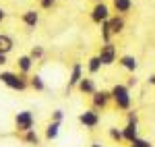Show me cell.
Segmentation results:
<instances>
[{
  "label": "cell",
  "instance_id": "1",
  "mask_svg": "<svg viewBox=\"0 0 155 147\" xmlns=\"http://www.w3.org/2000/svg\"><path fill=\"white\" fill-rule=\"evenodd\" d=\"M112 102L116 104V108H118V110L128 112V110H130V104H132L130 89L124 85V83H116V85L112 87Z\"/></svg>",
  "mask_w": 155,
  "mask_h": 147
},
{
  "label": "cell",
  "instance_id": "2",
  "mask_svg": "<svg viewBox=\"0 0 155 147\" xmlns=\"http://www.w3.org/2000/svg\"><path fill=\"white\" fill-rule=\"evenodd\" d=\"M0 83H4L6 87H11L15 91H25L29 85V81L25 79V75H17V73H11V71H2L0 73Z\"/></svg>",
  "mask_w": 155,
  "mask_h": 147
},
{
  "label": "cell",
  "instance_id": "3",
  "mask_svg": "<svg viewBox=\"0 0 155 147\" xmlns=\"http://www.w3.org/2000/svg\"><path fill=\"white\" fill-rule=\"evenodd\" d=\"M33 124H35V118H33V112L31 110H21L15 114V129L19 133L33 131Z\"/></svg>",
  "mask_w": 155,
  "mask_h": 147
},
{
  "label": "cell",
  "instance_id": "4",
  "mask_svg": "<svg viewBox=\"0 0 155 147\" xmlns=\"http://www.w3.org/2000/svg\"><path fill=\"white\" fill-rule=\"evenodd\" d=\"M99 60H101V64L104 66H110V64H114L116 62V56H118V50H116V46L110 42V44H104L101 48H99Z\"/></svg>",
  "mask_w": 155,
  "mask_h": 147
},
{
  "label": "cell",
  "instance_id": "5",
  "mask_svg": "<svg viewBox=\"0 0 155 147\" xmlns=\"http://www.w3.org/2000/svg\"><path fill=\"white\" fill-rule=\"evenodd\" d=\"M112 102V91H106V89H97L95 93L91 95V104H93V110H104L107 104Z\"/></svg>",
  "mask_w": 155,
  "mask_h": 147
},
{
  "label": "cell",
  "instance_id": "6",
  "mask_svg": "<svg viewBox=\"0 0 155 147\" xmlns=\"http://www.w3.org/2000/svg\"><path fill=\"white\" fill-rule=\"evenodd\" d=\"M79 122L83 124L85 129H95L97 124H99V114H97V110L89 108V110L79 114Z\"/></svg>",
  "mask_w": 155,
  "mask_h": 147
},
{
  "label": "cell",
  "instance_id": "7",
  "mask_svg": "<svg viewBox=\"0 0 155 147\" xmlns=\"http://www.w3.org/2000/svg\"><path fill=\"white\" fill-rule=\"evenodd\" d=\"M107 19H110V6H107L106 2L95 4V6H93V11H91V21L101 25L104 21H107Z\"/></svg>",
  "mask_w": 155,
  "mask_h": 147
},
{
  "label": "cell",
  "instance_id": "8",
  "mask_svg": "<svg viewBox=\"0 0 155 147\" xmlns=\"http://www.w3.org/2000/svg\"><path fill=\"white\" fill-rule=\"evenodd\" d=\"M81 79H83V66H81V62H74L71 68V75H68V85H66V91H71L72 87H77L81 83Z\"/></svg>",
  "mask_w": 155,
  "mask_h": 147
},
{
  "label": "cell",
  "instance_id": "9",
  "mask_svg": "<svg viewBox=\"0 0 155 147\" xmlns=\"http://www.w3.org/2000/svg\"><path fill=\"white\" fill-rule=\"evenodd\" d=\"M120 66L124 68V71H128V73H137V68H139V60L130 56V54H126V56H120Z\"/></svg>",
  "mask_w": 155,
  "mask_h": 147
},
{
  "label": "cell",
  "instance_id": "10",
  "mask_svg": "<svg viewBox=\"0 0 155 147\" xmlns=\"http://www.w3.org/2000/svg\"><path fill=\"white\" fill-rule=\"evenodd\" d=\"M77 89H79L81 93H85V95H93V93L97 91L95 81H93V79H89V77H83V79H81V83L77 85Z\"/></svg>",
  "mask_w": 155,
  "mask_h": 147
},
{
  "label": "cell",
  "instance_id": "11",
  "mask_svg": "<svg viewBox=\"0 0 155 147\" xmlns=\"http://www.w3.org/2000/svg\"><path fill=\"white\" fill-rule=\"evenodd\" d=\"M122 133H124V141L132 143L134 139H139V122H126Z\"/></svg>",
  "mask_w": 155,
  "mask_h": 147
},
{
  "label": "cell",
  "instance_id": "12",
  "mask_svg": "<svg viewBox=\"0 0 155 147\" xmlns=\"http://www.w3.org/2000/svg\"><path fill=\"white\" fill-rule=\"evenodd\" d=\"M17 66H19V73L21 75L31 73V68H33V58H31V56H19V58H17Z\"/></svg>",
  "mask_w": 155,
  "mask_h": 147
},
{
  "label": "cell",
  "instance_id": "13",
  "mask_svg": "<svg viewBox=\"0 0 155 147\" xmlns=\"http://www.w3.org/2000/svg\"><path fill=\"white\" fill-rule=\"evenodd\" d=\"M23 23L29 27V29H33L37 23H39V12L33 11V8H29V11L23 12Z\"/></svg>",
  "mask_w": 155,
  "mask_h": 147
},
{
  "label": "cell",
  "instance_id": "14",
  "mask_svg": "<svg viewBox=\"0 0 155 147\" xmlns=\"http://www.w3.org/2000/svg\"><path fill=\"white\" fill-rule=\"evenodd\" d=\"M12 48H15L12 37L6 35V33H0V52L2 54H8V52H12Z\"/></svg>",
  "mask_w": 155,
  "mask_h": 147
},
{
  "label": "cell",
  "instance_id": "15",
  "mask_svg": "<svg viewBox=\"0 0 155 147\" xmlns=\"http://www.w3.org/2000/svg\"><path fill=\"white\" fill-rule=\"evenodd\" d=\"M101 66H104V64H101V60H99V56H91V58L87 60V71H89L91 75H97L99 71H101Z\"/></svg>",
  "mask_w": 155,
  "mask_h": 147
},
{
  "label": "cell",
  "instance_id": "16",
  "mask_svg": "<svg viewBox=\"0 0 155 147\" xmlns=\"http://www.w3.org/2000/svg\"><path fill=\"white\" fill-rule=\"evenodd\" d=\"M110 29H112V35L122 33V29H124V19H122V17H114V19H110Z\"/></svg>",
  "mask_w": 155,
  "mask_h": 147
},
{
  "label": "cell",
  "instance_id": "17",
  "mask_svg": "<svg viewBox=\"0 0 155 147\" xmlns=\"http://www.w3.org/2000/svg\"><path fill=\"white\" fill-rule=\"evenodd\" d=\"M58 133H60V122H50L46 126V139L48 141H54L58 137Z\"/></svg>",
  "mask_w": 155,
  "mask_h": 147
},
{
  "label": "cell",
  "instance_id": "18",
  "mask_svg": "<svg viewBox=\"0 0 155 147\" xmlns=\"http://www.w3.org/2000/svg\"><path fill=\"white\" fill-rule=\"evenodd\" d=\"M29 85L33 87L35 91H44V89H46V83H44V79H41V75H33V77L29 79Z\"/></svg>",
  "mask_w": 155,
  "mask_h": 147
},
{
  "label": "cell",
  "instance_id": "19",
  "mask_svg": "<svg viewBox=\"0 0 155 147\" xmlns=\"http://www.w3.org/2000/svg\"><path fill=\"white\" fill-rule=\"evenodd\" d=\"M114 8L118 12H128L132 8V0H114Z\"/></svg>",
  "mask_w": 155,
  "mask_h": 147
},
{
  "label": "cell",
  "instance_id": "20",
  "mask_svg": "<svg viewBox=\"0 0 155 147\" xmlns=\"http://www.w3.org/2000/svg\"><path fill=\"white\" fill-rule=\"evenodd\" d=\"M23 141H25V143H29V145H39V135L35 133V129L23 133Z\"/></svg>",
  "mask_w": 155,
  "mask_h": 147
},
{
  "label": "cell",
  "instance_id": "21",
  "mask_svg": "<svg viewBox=\"0 0 155 147\" xmlns=\"http://www.w3.org/2000/svg\"><path fill=\"white\" fill-rule=\"evenodd\" d=\"M107 135H110L112 141H116V143H122V141H124V133H122V129H118V126H112V129L107 131Z\"/></svg>",
  "mask_w": 155,
  "mask_h": 147
},
{
  "label": "cell",
  "instance_id": "22",
  "mask_svg": "<svg viewBox=\"0 0 155 147\" xmlns=\"http://www.w3.org/2000/svg\"><path fill=\"white\" fill-rule=\"evenodd\" d=\"M29 56H31L33 60H39V58H44V48H41V46H33Z\"/></svg>",
  "mask_w": 155,
  "mask_h": 147
},
{
  "label": "cell",
  "instance_id": "23",
  "mask_svg": "<svg viewBox=\"0 0 155 147\" xmlns=\"http://www.w3.org/2000/svg\"><path fill=\"white\" fill-rule=\"evenodd\" d=\"M130 147H153V145H151V141H147V139H141V137H139V139H134V141L130 143Z\"/></svg>",
  "mask_w": 155,
  "mask_h": 147
},
{
  "label": "cell",
  "instance_id": "24",
  "mask_svg": "<svg viewBox=\"0 0 155 147\" xmlns=\"http://www.w3.org/2000/svg\"><path fill=\"white\" fill-rule=\"evenodd\" d=\"M62 120H64V110L56 108V110L52 112V122H62Z\"/></svg>",
  "mask_w": 155,
  "mask_h": 147
},
{
  "label": "cell",
  "instance_id": "25",
  "mask_svg": "<svg viewBox=\"0 0 155 147\" xmlns=\"http://www.w3.org/2000/svg\"><path fill=\"white\" fill-rule=\"evenodd\" d=\"M126 122H139V116H137V112L128 110V114H126Z\"/></svg>",
  "mask_w": 155,
  "mask_h": 147
},
{
  "label": "cell",
  "instance_id": "26",
  "mask_svg": "<svg viewBox=\"0 0 155 147\" xmlns=\"http://www.w3.org/2000/svg\"><path fill=\"white\" fill-rule=\"evenodd\" d=\"M54 2H56V0H39V6H41V8H52Z\"/></svg>",
  "mask_w": 155,
  "mask_h": 147
},
{
  "label": "cell",
  "instance_id": "27",
  "mask_svg": "<svg viewBox=\"0 0 155 147\" xmlns=\"http://www.w3.org/2000/svg\"><path fill=\"white\" fill-rule=\"evenodd\" d=\"M124 85L128 87V89H132V87L137 85V77H134V75H132V77H130V79H128V81H126V83H124Z\"/></svg>",
  "mask_w": 155,
  "mask_h": 147
},
{
  "label": "cell",
  "instance_id": "28",
  "mask_svg": "<svg viewBox=\"0 0 155 147\" xmlns=\"http://www.w3.org/2000/svg\"><path fill=\"white\" fill-rule=\"evenodd\" d=\"M6 56H8V54H2V52H0V66H4V64L8 62V58H6Z\"/></svg>",
  "mask_w": 155,
  "mask_h": 147
},
{
  "label": "cell",
  "instance_id": "29",
  "mask_svg": "<svg viewBox=\"0 0 155 147\" xmlns=\"http://www.w3.org/2000/svg\"><path fill=\"white\" fill-rule=\"evenodd\" d=\"M147 81H149V85H155V75H149V79H147Z\"/></svg>",
  "mask_w": 155,
  "mask_h": 147
},
{
  "label": "cell",
  "instance_id": "30",
  "mask_svg": "<svg viewBox=\"0 0 155 147\" xmlns=\"http://www.w3.org/2000/svg\"><path fill=\"white\" fill-rule=\"evenodd\" d=\"M4 17H6V12H4V11H2V8H0V23L4 21Z\"/></svg>",
  "mask_w": 155,
  "mask_h": 147
},
{
  "label": "cell",
  "instance_id": "31",
  "mask_svg": "<svg viewBox=\"0 0 155 147\" xmlns=\"http://www.w3.org/2000/svg\"><path fill=\"white\" fill-rule=\"evenodd\" d=\"M89 147H101V143H91Z\"/></svg>",
  "mask_w": 155,
  "mask_h": 147
},
{
  "label": "cell",
  "instance_id": "32",
  "mask_svg": "<svg viewBox=\"0 0 155 147\" xmlns=\"http://www.w3.org/2000/svg\"><path fill=\"white\" fill-rule=\"evenodd\" d=\"M95 2H97V4H99V2H104V0H95Z\"/></svg>",
  "mask_w": 155,
  "mask_h": 147
}]
</instances>
